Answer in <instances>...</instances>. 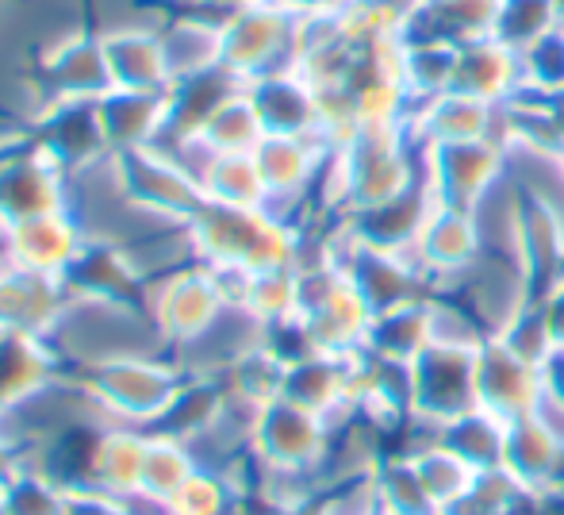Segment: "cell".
Returning <instances> with one entry per match:
<instances>
[{"mask_svg": "<svg viewBox=\"0 0 564 515\" xmlns=\"http://www.w3.org/2000/svg\"><path fill=\"white\" fill-rule=\"evenodd\" d=\"M77 382L93 396L108 423L154 431L185 385V369L173 354H119L77 369Z\"/></svg>", "mask_w": 564, "mask_h": 515, "instance_id": "1", "label": "cell"}, {"mask_svg": "<svg viewBox=\"0 0 564 515\" xmlns=\"http://www.w3.org/2000/svg\"><path fill=\"white\" fill-rule=\"evenodd\" d=\"M476 351L431 343L411 362V431H434L476 408Z\"/></svg>", "mask_w": 564, "mask_h": 515, "instance_id": "2", "label": "cell"}, {"mask_svg": "<svg viewBox=\"0 0 564 515\" xmlns=\"http://www.w3.org/2000/svg\"><path fill=\"white\" fill-rule=\"evenodd\" d=\"M330 447V423L315 411L300 408L292 400H273L258 411L250 434V450L265 470L284 473H315L327 458ZM323 485V481H319Z\"/></svg>", "mask_w": 564, "mask_h": 515, "instance_id": "3", "label": "cell"}, {"mask_svg": "<svg viewBox=\"0 0 564 515\" xmlns=\"http://www.w3.org/2000/svg\"><path fill=\"white\" fill-rule=\"evenodd\" d=\"M423 178L438 204L473 212L507 178V158L496 139L423 147Z\"/></svg>", "mask_w": 564, "mask_h": 515, "instance_id": "4", "label": "cell"}, {"mask_svg": "<svg viewBox=\"0 0 564 515\" xmlns=\"http://www.w3.org/2000/svg\"><path fill=\"white\" fill-rule=\"evenodd\" d=\"M542 393V366L511 351L499 335L484 339L480 351H476V408L491 411L503 423H519V419L534 416Z\"/></svg>", "mask_w": 564, "mask_h": 515, "instance_id": "5", "label": "cell"}, {"mask_svg": "<svg viewBox=\"0 0 564 515\" xmlns=\"http://www.w3.org/2000/svg\"><path fill=\"white\" fill-rule=\"evenodd\" d=\"M265 135H323V100L315 82L300 66H284L276 74L246 82Z\"/></svg>", "mask_w": 564, "mask_h": 515, "instance_id": "6", "label": "cell"}, {"mask_svg": "<svg viewBox=\"0 0 564 515\" xmlns=\"http://www.w3.org/2000/svg\"><path fill=\"white\" fill-rule=\"evenodd\" d=\"M480 227H476L468 208H446L438 204L431 216V224L423 227L419 243L411 247L419 269H423L431 292H442L480 258Z\"/></svg>", "mask_w": 564, "mask_h": 515, "instance_id": "7", "label": "cell"}, {"mask_svg": "<svg viewBox=\"0 0 564 515\" xmlns=\"http://www.w3.org/2000/svg\"><path fill=\"white\" fill-rule=\"evenodd\" d=\"M408 128L419 139V147H446V142H480V139L499 142L503 108L484 105V100L449 89L442 97L423 100V105L411 108Z\"/></svg>", "mask_w": 564, "mask_h": 515, "instance_id": "8", "label": "cell"}, {"mask_svg": "<svg viewBox=\"0 0 564 515\" xmlns=\"http://www.w3.org/2000/svg\"><path fill=\"white\" fill-rule=\"evenodd\" d=\"M89 235L77 224L74 212H51V216H35L23 219V224H12V235H8V255L4 261H15L23 269H35V273H51L62 277L74 258L85 250Z\"/></svg>", "mask_w": 564, "mask_h": 515, "instance_id": "9", "label": "cell"}, {"mask_svg": "<svg viewBox=\"0 0 564 515\" xmlns=\"http://www.w3.org/2000/svg\"><path fill=\"white\" fill-rule=\"evenodd\" d=\"M503 0H415L403 20L408 43H446L465 46L491 39Z\"/></svg>", "mask_w": 564, "mask_h": 515, "instance_id": "10", "label": "cell"}, {"mask_svg": "<svg viewBox=\"0 0 564 515\" xmlns=\"http://www.w3.org/2000/svg\"><path fill=\"white\" fill-rule=\"evenodd\" d=\"M527 89L522 82V58L519 51L503 46L496 35L476 39V43L457 46V69H453V93H465L484 105H511Z\"/></svg>", "mask_w": 564, "mask_h": 515, "instance_id": "11", "label": "cell"}, {"mask_svg": "<svg viewBox=\"0 0 564 515\" xmlns=\"http://www.w3.org/2000/svg\"><path fill=\"white\" fill-rule=\"evenodd\" d=\"M503 470L519 481L527 493L564 485V447L553 439V431L538 416L519 419L507 427Z\"/></svg>", "mask_w": 564, "mask_h": 515, "instance_id": "12", "label": "cell"}, {"mask_svg": "<svg viewBox=\"0 0 564 515\" xmlns=\"http://www.w3.org/2000/svg\"><path fill=\"white\" fill-rule=\"evenodd\" d=\"M150 431L142 427H123L108 423L97 434V447H93V470H89V489H100L108 496H139L142 485V458H147Z\"/></svg>", "mask_w": 564, "mask_h": 515, "instance_id": "13", "label": "cell"}, {"mask_svg": "<svg viewBox=\"0 0 564 515\" xmlns=\"http://www.w3.org/2000/svg\"><path fill=\"white\" fill-rule=\"evenodd\" d=\"M426 346H431V292L392 308V312L372 315L365 354L380 362H395V366H411Z\"/></svg>", "mask_w": 564, "mask_h": 515, "instance_id": "14", "label": "cell"}, {"mask_svg": "<svg viewBox=\"0 0 564 515\" xmlns=\"http://www.w3.org/2000/svg\"><path fill=\"white\" fill-rule=\"evenodd\" d=\"M507 427L499 416H491V411L484 408H473L465 411V416L449 419V423L434 427V434L438 442H446L457 458H465L468 465H473L476 473L480 470H499L503 465V450H507Z\"/></svg>", "mask_w": 564, "mask_h": 515, "instance_id": "15", "label": "cell"}, {"mask_svg": "<svg viewBox=\"0 0 564 515\" xmlns=\"http://www.w3.org/2000/svg\"><path fill=\"white\" fill-rule=\"evenodd\" d=\"M403 454H408V462L415 465L419 481H423L426 496L434 501L438 515L446 512L476 478V470L465 462V458H457L446 442H438L434 434H426V431H419V442H411Z\"/></svg>", "mask_w": 564, "mask_h": 515, "instance_id": "16", "label": "cell"}, {"mask_svg": "<svg viewBox=\"0 0 564 515\" xmlns=\"http://www.w3.org/2000/svg\"><path fill=\"white\" fill-rule=\"evenodd\" d=\"M196 139L216 150V154H253L258 150V142L265 139V124H261L246 85L238 93H230L224 105L204 120Z\"/></svg>", "mask_w": 564, "mask_h": 515, "instance_id": "17", "label": "cell"}, {"mask_svg": "<svg viewBox=\"0 0 564 515\" xmlns=\"http://www.w3.org/2000/svg\"><path fill=\"white\" fill-rule=\"evenodd\" d=\"M200 470L193 447L185 439H173V434L150 431L147 458H142V485L139 496L147 501H170L181 485H185L193 473Z\"/></svg>", "mask_w": 564, "mask_h": 515, "instance_id": "18", "label": "cell"}, {"mask_svg": "<svg viewBox=\"0 0 564 515\" xmlns=\"http://www.w3.org/2000/svg\"><path fill=\"white\" fill-rule=\"evenodd\" d=\"M204 196L230 208H269L265 181L253 154H216L200 181Z\"/></svg>", "mask_w": 564, "mask_h": 515, "instance_id": "19", "label": "cell"}, {"mask_svg": "<svg viewBox=\"0 0 564 515\" xmlns=\"http://www.w3.org/2000/svg\"><path fill=\"white\" fill-rule=\"evenodd\" d=\"M403 85H408L411 105H423L453 89V69H457V46L446 43H408L403 39Z\"/></svg>", "mask_w": 564, "mask_h": 515, "instance_id": "20", "label": "cell"}, {"mask_svg": "<svg viewBox=\"0 0 564 515\" xmlns=\"http://www.w3.org/2000/svg\"><path fill=\"white\" fill-rule=\"evenodd\" d=\"M377 481V501L384 515H438L434 501L426 496L423 481H419L415 465L408 462V454H388L372 473Z\"/></svg>", "mask_w": 564, "mask_h": 515, "instance_id": "21", "label": "cell"}, {"mask_svg": "<svg viewBox=\"0 0 564 515\" xmlns=\"http://www.w3.org/2000/svg\"><path fill=\"white\" fill-rule=\"evenodd\" d=\"M564 28L557 0H503L496 23V39L511 51H530L538 39Z\"/></svg>", "mask_w": 564, "mask_h": 515, "instance_id": "22", "label": "cell"}, {"mask_svg": "<svg viewBox=\"0 0 564 515\" xmlns=\"http://www.w3.org/2000/svg\"><path fill=\"white\" fill-rule=\"evenodd\" d=\"M527 489L499 465V470H480L473 485L457 496L442 515H519Z\"/></svg>", "mask_w": 564, "mask_h": 515, "instance_id": "23", "label": "cell"}, {"mask_svg": "<svg viewBox=\"0 0 564 515\" xmlns=\"http://www.w3.org/2000/svg\"><path fill=\"white\" fill-rule=\"evenodd\" d=\"M8 515H66V489L54 485L39 465L20 462L0 485Z\"/></svg>", "mask_w": 564, "mask_h": 515, "instance_id": "24", "label": "cell"}, {"mask_svg": "<svg viewBox=\"0 0 564 515\" xmlns=\"http://www.w3.org/2000/svg\"><path fill=\"white\" fill-rule=\"evenodd\" d=\"M519 58H522V82H527L522 93H538V97H557V93H564V28L538 39Z\"/></svg>", "mask_w": 564, "mask_h": 515, "instance_id": "25", "label": "cell"}, {"mask_svg": "<svg viewBox=\"0 0 564 515\" xmlns=\"http://www.w3.org/2000/svg\"><path fill=\"white\" fill-rule=\"evenodd\" d=\"M66 515H134V496H108L100 489H77L66 493Z\"/></svg>", "mask_w": 564, "mask_h": 515, "instance_id": "26", "label": "cell"}, {"mask_svg": "<svg viewBox=\"0 0 564 515\" xmlns=\"http://www.w3.org/2000/svg\"><path fill=\"white\" fill-rule=\"evenodd\" d=\"M538 304H542V315L553 331V343H557V351H564V277L538 300Z\"/></svg>", "mask_w": 564, "mask_h": 515, "instance_id": "27", "label": "cell"}, {"mask_svg": "<svg viewBox=\"0 0 564 515\" xmlns=\"http://www.w3.org/2000/svg\"><path fill=\"white\" fill-rule=\"evenodd\" d=\"M519 515H564V485L545 489V493H527Z\"/></svg>", "mask_w": 564, "mask_h": 515, "instance_id": "28", "label": "cell"}, {"mask_svg": "<svg viewBox=\"0 0 564 515\" xmlns=\"http://www.w3.org/2000/svg\"><path fill=\"white\" fill-rule=\"evenodd\" d=\"M284 8H292L296 15H335L346 12L354 0H281Z\"/></svg>", "mask_w": 564, "mask_h": 515, "instance_id": "29", "label": "cell"}, {"mask_svg": "<svg viewBox=\"0 0 564 515\" xmlns=\"http://www.w3.org/2000/svg\"><path fill=\"white\" fill-rule=\"evenodd\" d=\"M15 465H20V454H15V450L8 447L4 439H0V485H4V478L15 470Z\"/></svg>", "mask_w": 564, "mask_h": 515, "instance_id": "30", "label": "cell"}, {"mask_svg": "<svg viewBox=\"0 0 564 515\" xmlns=\"http://www.w3.org/2000/svg\"><path fill=\"white\" fill-rule=\"evenodd\" d=\"M0 515H8V504H4V493H0Z\"/></svg>", "mask_w": 564, "mask_h": 515, "instance_id": "31", "label": "cell"}]
</instances>
